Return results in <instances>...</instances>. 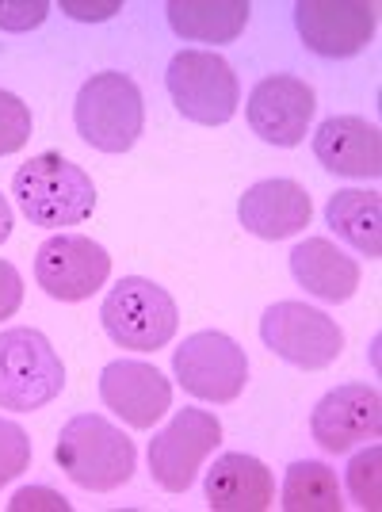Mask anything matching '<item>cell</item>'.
Masks as SVG:
<instances>
[{
    "label": "cell",
    "instance_id": "6",
    "mask_svg": "<svg viewBox=\"0 0 382 512\" xmlns=\"http://www.w3.org/2000/svg\"><path fill=\"white\" fill-rule=\"evenodd\" d=\"M165 85L176 111L199 127H222L237 115L241 85L234 65L214 50H180L169 62Z\"/></svg>",
    "mask_w": 382,
    "mask_h": 512
},
{
    "label": "cell",
    "instance_id": "11",
    "mask_svg": "<svg viewBox=\"0 0 382 512\" xmlns=\"http://www.w3.org/2000/svg\"><path fill=\"white\" fill-rule=\"evenodd\" d=\"M379 8L367 0H298L295 27L318 58H352L375 39Z\"/></svg>",
    "mask_w": 382,
    "mask_h": 512
},
{
    "label": "cell",
    "instance_id": "14",
    "mask_svg": "<svg viewBox=\"0 0 382 512\" xmlns=\"http://www.w3.org/2000/svg\"><path fill=\"white\" fill-rule=\"evenodd\" d=\"M100 402L123 425L153 428L172 409V383L146 360H111L100 371Z\"/></svg>",
    "mask_w": 382,
    "mask_h": 512
},
{
    "label": "cell",
    "instance_id": "29",
    "mask_svg": "<svg viewBox=\"0 0 382 512\" xmlns=\"http://www.w3.org/2000/svg\"><path fill=\"white\" fill-rule=\"evenodd\" d=\"M12 226H16V218H12V207H8V199L0 195V245L12 237Z\"/></svg>",
    "mask_w": 382,
    "mask_h": 512
},
{
    "label": "cell",
    "instance_id": "7",
    "mask_svg": "<svg viewBox=\"0 0 382 512\" xmlns=\"http://www.w3.org/2000/svg\"><path fill=\"white\" fill-rule=\"evenodd\" d=\"M172 375L191 398L230 406L249 383V360H245V348L230 333L199 329L184 337V344L172 352Z\"/></svg>",
    "mask_w": 382,
    "mask_h": 512
},
{
    "label": "cell",
    "instance_id": "20",
    "mask_svg": "<svg viewBox=\"0 0 382 512\" xmlns=\"http://www.w3.org/2000/svg\"><path fill=\"white\" fill-rule=\"evenodd\" d=\"M325 222L329 230L352 245L367 260L382 256V199L379 192H360V188H344L329 195L325 203Z\"/></svg>",
    "mask_w": 382,
    "mask_h": 512
},
{
    "label": "cell",
    "instance_id": "15",
    "mask_svg": "<svg viewBox=\"0 0 382 512\" xmlns=\"http://www.w3.org/2000/svg\"><path fill=\"white\" fill-rule=\"evenodd\" d=\"M314 203L298 180L272 176V180H256L253 188L237 199V222L245 226V234L260 241H283L295 237L310 226Z\"/></svg>",
    "mask_w": 382,
    "mask_h": 512
},
{
    "label": "cell",
    "instance_id": "22",
    "mask_svg": "<svg viewBox=\"0 0 382 512\" xmlns=\"http://www.w3.org/2000/svg\"><path fill=\"white\" fill-rule=\"evenodd\" d=\"M348 493L363 512L382 509V448L371 444L348 463Z\"/></svg>",
    "mask_w": 382,
    "mask_h": 512
},
{
    "label": "cell",
    "instance_id": "9",
    "mask_svg": "<svg viewBox=\"0 0 382 512\" xmlns=\"http://www.w3.org/2000/svg\"><path fill=\"white\" fill-rule=\"evenodd\" d=\"M222 444V421L211 409H176L172 421L149 440V474L165 493L191 490L207 455Z\"/></svg>",
    "mask_w": 382,
    "mask_h": 512
},
{
    "label": "cell",
    "instance_id": "3",
    "mask_svg": "<svg viewBox=\"0 0 382 512\" xmlns=\"http://www.w3.org/2000/svg\"><path fill=\"white\" fill-rule=\"evenodd\" d=\"M73 123L77 134L92 150L100 153H127L146 130V100L134 77L107 69L92 73L73 104Z\"/></svg>",
    "mask_w": 382,
    "mask_h": 512
},
{
    "label": "cell",
    "instance_id": "13",
    "mask_svg": "<svg viewBox=\"0 0 382 512\" xmlns=\"http://www.w3.org/2000/svg\"><path fill=\"white\" fill-rule=\"evenodd\" d=\"M382 432V398L371 383L333 386L310 413V436L329 455H344Z\"/></svg>",
    "mask_w": 382,
    "mask_h": 512
},
{
    "label": "cell",
    "instance_id": "19",
    "mask_svg": "<svg viewBox=\"0 0 382 512\" xmlns=\"http://www.w3.org/2000/svg\"><path fill=\"white\" fill-rule=\"evenodd\" d=\"M169 27L188 43H234L249 23V0H169Z\"/></svg>",
    "mask_w": 382,
    "mask_h": 512
},
{
    "label": "cell",
    "instance_id": "25",
    "mask_svg": "<svg viewBox=\"0 0 382 512\" xmlns=\"http://www.w3.org/2000/svg\"><path fill=\"white\" fill-rule=\"evenodd\" d=\"M50 16L46 0H0V31H31Z\"/></svg>",
    "mask_w": 382,
    "mask_h": 512
},
{
    "label": "cell",
    "instance_id": "2",
    "mask_svg": "<svg viewBox=\"0 0 382 512\" xmlns=\"http://www.w3.org/2000/svg\"><path fill=\"white\" fill-rule=\"evenodd\" d=\"M12 195H16L20 211L31 218V226H46V230L81 226L96 211L92 176L54 150L39 153L16 169Z\"/></svg>",
    "mask_w": 382,
    "mask_h": 512
},
{
    "label": "cell",
    "instance_id": "24",
    "mask_svg": "<svg viewBox=\"0 0 382 512\" xmlns=\"http://www.w3.org/2000/svg\"><path fill=\"white\" fill-rule=\"evenodd\" d=\"M31 467V436L16 421L0 417V486L16 482Z\"/></svg>",
    "mask_w": 382,
    "mask_h": 512
},
{
    "label": "cell",
    "instance_id": "23",
    "mask_svg": "<svg viewBox=\"0 0 382 512\" xmlns=\"http://www.w3.org/2000/svg\"><path fill=\"white\" fill-rule=\"evenodd\" d=\"M31 138V107L16 92L0 88V157L20 153Z\"/></svg>",
    "mask_w": 382,
    "mask_h": 512
},
{
    "label": "cell",
    "instance_id": "5",
    "mask_svg": "<svg viewBox=\"0 0 382 512\" xmlns=\"http://www.w3.org/2000/svg\"><path fill=\"white\" fill-rule=\"evenodd\" d=\"M100 321H104V333L119 348L157 352L176 337L180 310L161 283H153L146 276H123L107 291L104 306H100Z\"/></svg>",
    "mask_w": 382,
    "mask_h": 512
},
{
    "label": "cell",
    "instance_id": "4",
    "mask_svg": "<svg viewBox=\"0 0 382 512\" xmlns=\"http://www.w3.org/2000/svg\"><path fill=\"white\" fill-rule=\"evenodd\" d=\"M65 390V363L46 333L16 325L0 333V409L35 413Z\"/></svg>",
    "mask_w": 382,
    "mask_h": 512
},
{
    "label": "cell",
    "instance_id": "10",
    "mask_svg": "<svg viewBox=\"0 0 382 512\" xmlns=\"http://www.w3.org/2000/svg\"><path fill=\"white\" fill-rule=\"evenodd\" d=\"M35 279L54 302H85L111 279V256L85 234H50L35 253Z\"/></svg>",
    "mask_w": 382,
    "mask_h": 512
},
{
    "label": "cell",
    "instance_id": "12",
    "mask_svg": "<svg viewBox=\"0 0 382 512\" xmlns=\"http://www.w3.org/2000/svg\"><path fill=\"white\" fill-rule=\"evenodd\" d=\"M314 107H318V100H314V88L306 81L287 77V73H272V77L256 81V88L249 92V104H245V115H249V127L260 142L291 150V146L306 142Z\"/></svg>",
    "mask_w": 382,
    "mask_h": 512
},
{
    "label": "cell",
    "instance_id": "27",
    "mask_svg": "<svg viewBox=\"0 0 382 512\" xmlns=\"http://www.w3.org/2000/svg\"><path fill=\"white\" fill-rule=\"evenodd\" d=\"M23 306V276L12 260H0V321Z\"/></svg>",
    "mask_w": 382,
    "mask_h": 512
},
{
    "label": "cell",
    "instance_id": "18",
    "mask_svg": "<svg viewBox=\"0 0 382 512\" xmlns=\"http://www.w3.org/2000/svg\"><path fill=\"white\" fill-rule=\"evenodd\" d=\"M291 276L321 302H348L360 287V264L329 237H306L291 249Z\"/></svg>",
    "mask_w": 382,
    "mask_h": 512
},
{
    "label": "cell",
    "instance_id": "28",
    "mask_svg": "<svg viewBox=\"0 0 382 512\" xmlns=\"http://www.w3.org/2000/svg\"><path fill=\"white\" fill-rule=\"evenodd\" d=\"M62 12L81 23L111 20L115 12H123V0H100V4H81V0H62Z\"/></svg>",
    "mask_w": 382,
    "mask_h": 512
},
{
    "label": "cell",
    "instance_id": "1",
    "mask_svg": "<svg viewBox=\"0 0 382 512\" xmlns=\"http://www.w3.org/2000/svg\"><path fill=\"white\" fill-rule=\"evenodd\" d=\"M54 459L73 486H81L88 493H111L130 482L138 451H134V440L127 432L111 425L107 417L77 413L58 432Z\"/></svg>",
    "mask_w": 382,
    "mask_h": 512
},
{
    "label": "cell",
    "instance_id": "17",
    "mask_svg": "<svg viewBox=\"0 0 382 512\" xmlns=\"http://www.w3.org/2000/svg\"><path fill=\"white\" fill-rule=\"evenodd\" d=\"M207 505L214 512H264L276 505V478L256 455L226 451L207 470Z\"/></svg>",
    "mask_w": 382,
    "mask_h": 512
},
{
    "label": "cell",
    "instance_id": "8",
    "mask_svg": "<svg viewBox=\"0 0 382 512\" xmlns=\"http://www.w3.org/2000/svg\"><path fill=\"white\" fill-rule=\"evenodd\" d=\"M260 341L268 352H276L283 363L302 367V371H321L337 363L344 352V333L340 325L318 306L306 302H276L260 318Z\"/></svg>",
    "mask_w": 382,
    "mask_h": 512
},
{
    "label": "cell",
    "instance_id": "21",
    "mask_svg": "<svg viewBox=\"0 0 382 512\" xmlns=\"http://www.w3.org/2000/svg\"><path fill=\"white\" fill-rule=\"evenodd\" d=\"M279 505L287 512H340L344 493H340L333 467H325L318 459H298L287 467Z\"/></svg>",
    "mask_w": 382,
    "mask_h": 512
},
{
    "label": "cell",
    "instance_id": "16",
    "mask_svg": "<svg viewBox=\"0 0 382 512\" xmlns=\"http://www.w3.org/2000/svg\"><path fill=\"white\" fill-rule=\"evenodd\" d=\"M314 157L333 176L375 180L382 172V134L360 115H333L314 134Z\"/></svg>",
    "mask_w": 382,
    "mask_h": 512
},
{
    "label": "cell",
    "instance_id": "26",
    "mask_svg": "<svg viewBox=\"0 0 382 512\" xmlns=\"http://www.w3.org/2000/svg\"><path fill=\"white\" fill-rule=\"evenodd\" d=\"M12 512H27V509H50V512H69V501H65L58 490L50 486H23L12 501H8Z\"/></svg>",
    "mask_w": 382,
    "mask_h": 512
}]
</instances>
